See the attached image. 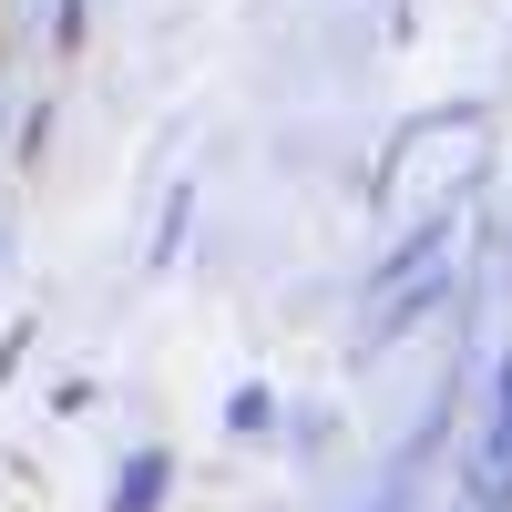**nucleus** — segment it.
Instances as JSON below:
<instances>
[{"instance_id":"f257e3e1","label":"nucleus","mask_w":512,"mask_h":512,"mask_svg":"<svg viewBox=\"0 0 512 512\" xmlns=\"http://www.w3.org/2000/svg\"><path fill=\"white\" fill-rule=\"evenodd\" d=\"M451 236H461V216L441 205V216H420V226L390 246V267H379V277H369V297H359V359L400 349V338H410V328L451 297Z\"/></svg>"},{"instance_id":"f03ea898","label":"nucleus","mask_w":512,"mask_h":512,"mask_svg":"<svg viewBox=\"0 0 512 512\" xmlns=\"http://www.w3.org/2000/svg\"><path fill=\"white\" fill-rule=\"evenodd\" d=\"M164 502V451H134L123 461V492H113V512H154Z\"/></svg>"},{"instance_id":"7ed1b4c3","label":"nucleus","mask_w":512,"mask_h":512,"mask_svg":"<svg viewBox=\"0 0 512 512\" xmlns=\"http://www.w3.org/2000/svg\"><path fill=\"white\" fill-rule=\"evenodd\" d=\"M185 216H195V185H175V195H164V236L144 246L154 267H175V256H185Z\"/></svg>"},{"instance_id":"20e7f679","label":"nucleus","mask_w":512,"mask_h":512,"mask_svg":"<svg viewBox=\"0 0 512 512\" xmlns=\"http://www.w3.org/2000/svg\"><path fill=\"white\" fill-rule=\"evenodd\" d=\"M226 431H277V390H256V379H246V390L226 400Z\"/></svg>"}]
</instances>
